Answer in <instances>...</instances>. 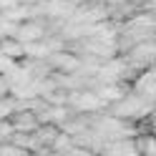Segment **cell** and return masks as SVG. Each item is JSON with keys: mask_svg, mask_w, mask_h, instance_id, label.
<instances>
[{"mask_svg": "<svg viewBox=\"0 0 156 156\" xmlns=\"http://www.w3.org/2000/svg\"><path fill=\"white\" fill-rule=\"evenodd\" d=\"M48 35V28H45V18H30V20H25L18 25L15 30V41L18 43H38L43 41V38Z\"/></svg>", "mask_w": 156, "mask_h": 156, "instance_id": "6da1fadb", "label": "cell"}, {"mask_svg": "<svg viewBox=\"0 0 156 156\" xmlns=\"http://www.w3.org/2000/svg\"><path fill=\"white\" fill-rule=\"evenodd\" d=\"M71 149H73V139H71L68 133L58 131V136H55V139H53V144H51V154L68 156V154H71Z\"/></svg>", "mask_w": 156, "mask_h": 156, "instance_id": "8992f818", "label": "cell"}, {"mask_svg": "<svg viewBox=\"0 0 156 156\" xmlns=\"http://www.w3.org/2000/svg\"><path fill=\"white\" fill-rule=\"evenodd\" d=\"M48 68H51L53 73H63V76H71L78 71V66H81V58L71 51H58V53H51L45 58Z\"/></svg>", "mask_w": 156, "mask_h": 156, "instance_id": "7a4b0ae2", "label": "cell"}, {"mask_svg": "<svg viewBox=\"0 0 156 156\" xmlns=\"http://www.w3.org/2000/svg\"><path fill=\"white\" fill-rule=\"evenodd\" d=\"M0 156H25V151L18 149V146H13L10 141H3L0 144Z\"/></svg>", "mask_w": 156, "mask_h": 156, "instance_id": "52a82bcc", "label": "cell"}, {"mask_svg": "<svg viewBox=\"0 0 156 156\" xmlns=\"http://www.w3.org/2000/svg\"><path fill=\"white\" fill-rule=\"evenodd\" d=\"M8 121H10V126H13L15 133H33L38 126H41L33 111H15Z\"/></svg>", "mask_w": 156, "mask_h": 156, "instance_id": "277c9868", "label": "cell"}, {"mask_svg": "<svg viewBox=\"0 0 156 156\" xmlns=\"http://www.w3.org/2000/svg\"><path fill=\"white\" fill-rule=\"evenodd\" d=\"M154 76H156V73H154V66H149L146 71H141L139 76L133 78V91H131V93L154 101Z\"/></svg>", "mask_w": 156, "mask_h": 156, "instance_id": "3957f363", "label": "cell"}, {"mask_svg": "<svg viewBox=\"0 0 156 156\" xmlns=\"http://www.w3.org/2000/svg\"><path fill=\"white\" fill-rule=\"evenodd\" d=\"M8 93H10V86H8V83H5V78L0 76V98H5Z\"/></svg>", "mask_w": 156, "mask_h": 156, "instance_id": "9c48e42d", "label": "cell"}, {"mask_svg": "<svg viewBox=\"0 0 156 156\" xmlns=\"http://www.w3.org/2000/svg\"><path fill=\"white\" fill-rule=\"evenodd\" d=\"M0 55H8V58H13V61H20V58H25L23 43H18L15 38H3V41H0Z\"/></svg>", "mask_w": 156, "mask_h": 156, "instance_id": "5b68a950", "label": "cell"}, {"mask_svg": "<svg viewBox=\"0 0 156 156\" xmlns=\"http://www.w3.org/2000/svg\"><path fill=\"white\" fill-rule=\"evenodd\" d=\"M15 66H18V61H13V58H8V55H0V76H8Z\"/></svg>", "mask_w": 156, "mask_h": 156, "instance_id": "ba28073f", "label": "cell"}]
</instances>
